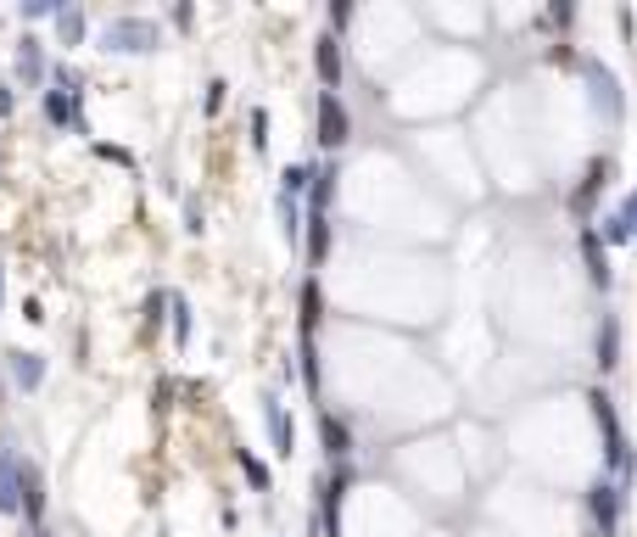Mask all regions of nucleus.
<instances>
[{
  "instance_id": "obj_13",
  "label": "nucleus",
  "mask_w": 637,
  "mask_h": 537,
  "mask_svg": "<svg viewBox=\"0 0 637 537\" xmlns=\"http://www.w3.org/2000/svg\"><path fill=\"white\" fill-rule=\"evenodd\" d=\"M325 252H330V219L325 213H308V258L325 263Z\"/></svg>"
},
{
  "instance_id": "obj_10",
  "label": "nucleus",
  "mask_w": 637,
  "mask_h": 537,
  "mask_svg": "<svg viewBox=\"0 0 637 537\" xmlns=\"http://www.w3.org/2000/svg\"><path fill=\"white\" fill-rule=\"evenodd\" d=\"M12 381L23 392H34L39 381H46V359H39V353H12Z\"/></svg>"
},
{
  "instance_id": "obj_17",
  "label": "nucleus",
  "mask_w": 637,
  "mask_h": 537,
  "mask_svg": "<svg viewBox=\"0 0 637 537\" xmlns=\"http://www.w3.org/2000/svg\"><path fill=\"white\" fill-rule=\"evenodd\" d=\"M318 308H325V302H318V285L308 280V285H302V342H313V325H318Z\"/></svg>"
},
{
  "instance_id": "obj_21",
  "label": "nucleus",
  "mask_w": 637,
  "mask_h": 537,
  "mask_svg": "<svg viewBox=\"0 0 637 537\" xmlns=\"http://www.w3.org/2000/svg\"><path fill=\"white\" fill-rule=\"evenodd\" d=\"M308 179H313V169H302V162H296V169H285V196L296 202V196L308 191Z\"/></svg>"
},
{
  "instance_id": "obj_14",
  "label": "nucleus",
  "mask_w": 637,
  "mask_h": 537,
  "mask_svg": "<svg viewBox=\"0 0 637 537\" xmlns=\"http://www.w3.org/2000/svg\"><path fill=\"white\" fill-rule=\"evenodd\" d=\"M615 364H621V325L604 319V330H599V369H615Z\"/></svg>"
},
{
  "instance_id": "obj_7",
  "label": "nucleus",
  "mask_w": 637,
  "mask_h": 537,
  "mask_svg": "<svg viewBox=\"0 0 637 537\" xmlns=\"http://www.w3.org/2000/svg\"><path fill=\"white\" fill-rule=\"evenodd\" d=\"M263 425L274 437V453H291V420H285V403L280 398H263Z\"/></svg>"
},
{
  "instance_id": "obj_29",
  "label": "nucleus",
  "mask_w": 637,
  "mask_h": 537,
  "mask_svg": "<svg viewBox=\"0 0 637 537\" xmlns=\"http://www.w3.org/2000/svg\"><path fill=\"white\" fill-rule=\"evenodd\" d=\"M34 537H46V532H34Z\"/></svg>"
},
{
  "instance_id": "obj_4",
  "label": "nucleus",
  "mask_w": 637,
  "mask_h": 537,
  "mask_svg": "<svg viewBox=\"0 0 637 537\" xmlns=\"http://www.w3.org/2000/svg\"><path fill=\"white\" fill-rule=\"evenodd\" d=\"M313 62H318V85H325V90L342 85V39H335V34H325L313 45Z\"/></svg>"
},
{
  "instance_id": "obj_2",
  "label": "nucleus",
  "mask_w": 637,
  "mask_h": 537,
  "mask_svg": "<svg viewBox=\"0 0 637 537\" xmlns=\"http://www.w3.org/2000/svg\"><path fill=\"white\" fill-rule=\"evenodd\" d=\"M352 140V118H347V107L335 101V90H318V146L325 152H342Z\"/></svg>"
},
{
  "instance_id": "obj_18",
  "label": "nucleus",
  "mask_w": 637,
  "mask_h": 537,
  "mask_svg": "<svg viewBox=\"0 0 637 537\" xmlns=\"http://www.w3.org/2000/svg\"><path fill=\"white\" fill-rule=\"evenodd\" d=\"M56 29H62V39H68V45H79V39H84V12H56Z\"/></svg>"
},
{
  "instance_id": "obj_25",
  "label": "nucleus",
  "mask_w": 637,
  "mask_h": 537,
  "mask_svg": "<svg viewBox=\"0 0 637 537\" xmlns=\"http://www.w3.org/2000/svg\"><path fill=\"white\" fill-rule=\"evenodd\" d=\"M62 6H51V0H29V6H23V17H56Z\"/></svg>"
},
{
  "instance_id": "obj_1",
  "label": "nucleus",
  "mask_w": 637,
  "mask_h": 537,
  "mask_svg": "<svg viewBox=\"0 0 637 537\" xmlns=\"http://www.w3.org/2000/svg\"><path fill=\"white\" fill-rule=\"evenodd\" d=\"M101 51H157V29L145 23V17H118V23H106L101 34Z\"/></svg>"
},
{
  "instance_id": "obj_27",
  "label": "nucleus",
  "mask_w": 637,
  "mask_h": 537,
  "mask_svg": "<svg viewBox=\"0 0 637 537\" xmlns=\"http://www.w3.org/2000/svg\"><path fill=\"white\" fill-rule=\"evenodd\" d=\"M6 112H12V90H6V85H0V118H6Z\"/></svg>"
},
{
  "instance_id": "obj_6",
  "label": "nucleus",
  "mask_w": 637,
  "mask_h": 537,
  "mask_svg": "<svg viewBox=\"0 0 637 537\" xmlns=\"http://www.w3.org/2000/svg\"><path fill=\"white\" fill-rule=\"evenodd\" d=\"M46 118H51V123H73V129H84V118H79V90H46Z\"/></svg>"
},
{
  "instance_id": "obj_24",
  "label": "nucleus",
  "mask_w": 637,
  "mask_h": 537,
  "mask_svg": "<svg viewBox=\"0 0 637 537\" xmlns=\"http://www.w3.org/2000/svg\"><path fill=\"white\" fill-rule=\"evenodd\" d=\"M162 308H168L162 292H157V297H145V325H162Z\"/></svg>"
},
{
  "instance_id": "obj_19",
  "label": "nucleus",
  "mask_w": 637,
  "mask_h": 537,
  "mask_svg": "<svg viewBox=\"0 0 637 537\" xmlns=\"http://www.w3.org/2000/svg\"><path fill=\"white\" fill-rule=\"evenodd\" d=\"M236 459H241V470H246V482H252V487H258V492H269V465H263V459H252V453H246V448L236 453Z\"/></svg>"
},
{
  "instance_id": "obj_3",
  "label": "nucleus",
  "mask_w": 637,
  "mask_h": 537,
  "mask_svg": "<svg viewBox=\"0 0 637 537\" xmlns=\"http://www.w3.org/2000/svg\"><path fill=\"white\" fill-rule=\"evenodd\" d=\"M599 403V425H604V453H609V465L621 470L626 465V453H632V442L621 437V425H615V409H609V398H592Z\"/></svg>"
},
{
  "instance_id": "obj_8",
  "label": "nucleus",
  "mask_w": 637,
  "mask_h": 537,
  "mask_svg": "<svg viewBox=\"0 0 637 537\" xmlns=\"http://www.w3.org/2000/svg\"><path fill=\"white\" fill-rule=\"evenodd\" d=\"M587 78L599 85L604 112H609V118H621V107H626V101H621V85H615V73H609V68H599V62H587Z\"/></svg>"
},
{
  "instance_id": "obj_16",
  "label": "nucleus",
  "mask_w": 637,
  "mask_h": 537,
  "mask_svg": "<svg viewBox=\"0 0 637 537\" xmlns=\"http://www.w3.org/2000/svg\"><path fill=\"white\" fill-rule=\"evenodd\" d=\"M17 73H23L29 85H39V73H46V62H39V39H23V45H17Z\"/></svg>"
},
{
  "instance_id": "obj_26",
  "label": "nucleus",
  "mask_w": 637,
  "mask_h": 537,
  "mask_svg": "<svg viewBox=\"0 0 637 537\" xmlns=\"http://www.w3.org/2000/svg\"><path fill=\"white\" fill-rule=\"evenodd\" d=\"M224 107V78H212V85H207V112H219Z\"/></svg>"
},
{
  "instance_id": "obj_20",
  "label": "nucleus",
  "mask_w": 637,
  "mask_h": 537,
  "mask_svg": "<svg viewBox=\"0 0 637 537\" xmlns=\"http://www.w3.org/2000/svg\"><path fill=\"white\" fill-rule=\"evenodd\" d=\"M168 314H174V342H190V302L168 297Z\"/></svg>"
},
{
  "instance_id": "obj_9",
  "label": "nucleus",
  "mask_w": 637,
  "mask_h": 537,
  "mask_svg": "<svg viewBox=\"0 0 637 537\" xmlns=\"http://www.w3.org/2000/svg\"><path fill=\"white\" fill-rule=\"evenodd\" d=\"M17 470H23V459L0 453V515H17V509H23V504H17Z\"/></svg>"
},
{
  "instance_id": "obj_15",
  "label": "nucleus",
  "mask_w": 637,
  "mask_h": 537,
  "mask_svg": "<svg viewBox=\"0 0 637 537\" xmlns=\"http://www.w3.org/2000/svg\"><path fill=\"white\" fill-rule=\"evenodd\" d=\"M604 179H609V162H592V169H587V179H582V191H576V202H570V208H576V213H587Z\"/></svg>"
},
{
  "instance_id": "obj_5",
  "label": "nucleus",
  "mask_w": 637,
  "mask_h": 537,
  "mask_svg": "<svg viewBox=\"0 0 637 537\" xmlns=\"http://www.w3.org/2000/svg\"><path fill=\"white\" fill-rule=\"evenodd\" d=\"M592 521L604 526V537H615V521H621V487H592Z\"/></svg>"
},
{
  "instance_id": "obj_11",
  "label": "nucleus",
  "mask_w": 637,
  "mask_h": 537,
  "mask_svg": "<svg viewBox=\"0 0 637 537\" xmlns=\"http://www.w3.org/2000/svg\"><path fill=\"white\" fill-rule=\"evenodd\" d=\"M318 431H325V453H330V459H347V453H352V431L335 420V415L318 420Z\"/></svg>"
},
{
  "instance_id": "obj_28",
  "label": "nucleus",
  "mask_w": 637,
  "mask_h": 537,
  "mask_svg": "<svg viewBox=\"0 0 637 537\" xmlns=\"http://www.w3.org/2000/svg\"><path fill=\"white\" fill-rule=\"evenodd\" d=\"M626 459H632V476H637V453H626Z\"/></svg>"
},
{
  "instance_id": "obj_23",
  "label": "nucleus",
  "mask_w": 637,
  "mask_h": 537,
  "mask_svg": "<svg viewBox=\"0 0 637 537\" xmlns=\"http://www.w3.org/2000/svg\"><path fill=\"white\" fill-rule=\"evenodd\" d=\"M252 140H258V146H269V112H263V107L252 112Z\"/></svg>"
},
{
  "instance_id": "obj_22",
  "label": "nucleus",
  "mask_w": 637,
  "mask_h": 537,
  "mask_svg": "<svg viewBox=\"0 0 637 537\" xmlns=\"http://www.w3.org/2000/svg\"><path fill=\"white\" fill-rule=\"evenodd\" d=\"M280 219H285V241L302 235V213H296V202H291V196H280Z\"/></svg>"
},
{
  "instance_id": "obj_12",
  "label": "nucleus",
  "mask_w": 637,
  "mask_h": 537,
  "mask_svg": "<svg viewBox=\"0 0 637 537\" xmlns=\"http://www.w3.org/2000/svg\"><path fill=\"white\" fill-rule=\"evenodd\" d=\"M582 258H587V280H592V285H609V263H604V252H599V230L582 235Z\"/></svg>"
}]
</instances>
